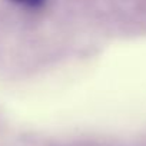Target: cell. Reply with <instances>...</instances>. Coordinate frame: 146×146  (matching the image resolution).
Returning a JSON list of instances; mask_svg holds the SVG:
<instances>
[{
	"label": "cell",
	"mask_w": 146,
	"mask_h": 146,
	"mask_svg": "<svg viewBox=\"0 0 146 146\" xmlns=\"http://www.w3.org/2000/svg\"><path fill=\"white\" fill-rule=\"evenodd\" d=\"M7 2L17 5L20 7H26V9H40L44 6L46 0H7Z\"/></svg>",
	"instance_id": "obj_1"
}]
</instances>
